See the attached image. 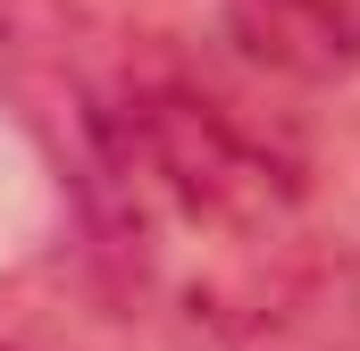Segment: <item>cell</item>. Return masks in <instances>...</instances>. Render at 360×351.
Here are the masks:
<instances>
[{
    "mask_svg": "<svg viewBox=\"0 0 360 351\" xmlns=\"http://www.w3.org/2000/svg\"><path fill=\"white\" fill-rule=\"evenodd\" d=\"M84 201L117 276L184 335H276L319 284L302 176L176 76H117L92 92Z\"/></svg>",
    "mask_w": 360,
    "mask_h": 351,
    "instance_id": "6da1fadb",
    "label": "cell"
},
{
    "mask_svg": "<svg viewBox=\"0 0 360 351\" xmlns=\"http://www.w3.org/2000/svg\"><path fill=\"white\" fill-rule=\"evenodd\" d=\"M218 8L235 51L285 84L360 76V0H218Z\"/></svg>",
    "mask_w": 360,
    "mask_h": 351,
    "instance_id": "7a4b0ae2",
    "label": "cell"
}]
</instances>
